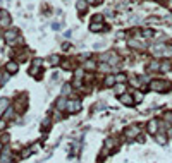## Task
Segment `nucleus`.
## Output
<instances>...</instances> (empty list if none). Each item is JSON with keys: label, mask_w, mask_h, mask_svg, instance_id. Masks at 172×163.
<instances>
[{"label": "nucleus", "mask_w": 172, "mask_h": 163, "mask_svg": "<svg viewBox=\"0 0 172 163\" xmlns=\"http://www.w3.org/2000/svg\"><path fill=\"white\" fill-rule=\"evenodd\" d=\"M71 91V88H69V86H64V93H65V94H67V93Z\"/></svg>", "instance_id": "obj_28"}, {"label": "nucleus", "mask_w": 172, "mask_h": 163, "mask_svg": "<svg viewBox=\"0 0 172 163\" xmlns=\"http://www.w3.org/2000/svg\"><path fill=\"white\" fill-rule=\"evenodd\" d=\"M0 24H2V26H9L10 24V17L9 16H4V17L0 19Z\"/></svg>", "instance_id": "obj_12"}, {"label": "nucleus", "mask_w": 172, "mask_h": 163, "mask_svg": "<svg viewBox=\"0 0 172 163\" xmlns=\"http://www.w3.org/2000/svg\"><path fill=\"white\" fill-rule=\"evenodd\" d=\"M101 0H93V4H100Z\"/></svg>", "instance_id": "obj_30"}, {"label": "nucleus", "mask_w": 172, "mask_h": 163, "mask_svg": "<svg viewBox=\"0 0 172 163\" xmlns=\"http://www.w3.org/2000/svg\"><path fill=\"white\" fill-rule=\"evenodd\" d=\"M157 127H158V124L155 122V120H152V122L148 124V132L155 134V132H157Z\"/></svg>", "instance_id": "obj_7"}, {"label": "nucleus", "mask_w": 172, "mask_h": 163, "mask_svg": "<svg viewBox=\"0 0 172 163\" xmlns=\"http://www.w3.org/2000/svg\"><path fill=\"white\" fill-rule=\"evenodd\" d=\"M124 89H126V86H124V84H119V86L115 88V91L119 93V94H124Z\"/></svg>", "instance_id": "obj_19"}, {"label": "nucleus", "mask_w": 172, "mask_h": 163, "mask_svg": "<svg viewBox=\"0 0 172 163\" xmlns=\"http://www.w3.org/2000/svg\"><path fill=\"white\" fill-rule=\"evenodd\" d=\"M9 158H10V154L7 153V151H5V153L2 154V158H0V162H2V163H5V162H7V160H9Z\"/></svg>", "instance_id": "obj_21"}, {"label": "nucleus", "mask_w": 172, "mask_h": 163, "mask_svg": "<svg viewBox=\"0 0 172 163\" xmlns=\"http://www.w3.org/2000/svg\"><path fill=\"white\" fill-rule=\"evenodd\" d=\"M134 96H136V102H141V94H140V93H136Z\"/></svg>", "instance_id": "obj_27"}, {"label": "nucleus", "mask_w": 172, "mask_h": 163, "mask_svg": "<svg viewBox=\"0 0 172 163\" xmlns=\"http://www.w3.org/2000/svg\"><path fill=\"white\" fill-rule=\"evenodd\" d=\"M0 16H2V14H0Z\"/></svg>", "instance_id": "obj_32"}, {"label": "nucleus", "mask_w": 172, "mask_h": 163, "mask_svg": "<svg viewBox=\"0 0 172 163\" xmlns=\"http://www.w3.org/2000/svg\"><path fill=\"white\" fill-rule=\"evenodd\" d=\"M126 136L131 139V137H138L140 136V129L138 127H131V129H126Z\"/></svg>", "instance_id": "obj_3"}, {"label": "nucleus", "mask_w": 172, "mask_h": 163, "mask_svg": "<svg viewBox=\"0 0 172 163\" xmlns=\"http://www.w3.org/2000/svg\"><path fill=\"white\" fill-rule=\"evenodd\" d=\"M90 29L91 31H95V33H98V31H101L103 29V24H98V22H93L90 26Z\"/></svg>", "instance_id": "obj_9"}, {"label": "nucleus", "mask_w": 172, "mask_h": 163, "mask_svg": "<svg viewBox=\"0 0 172 163\" xmlns=\"http://www.w3.org/2000/svg\"><path fill=\"white\" fill-rule=\"evenodd\" d=\"M115 144H117L115 139H107V141H105V146H107V148H112V146H115Z\"/></svg>", "instance_id": "obj_17"}, {"label": "nucleus", "mask_w": 172, "mask_h": 163, "mask_svg": "<svg viewBox=\"0 0 172 163\" xmlns=\"http://www.w3.org/2000/svg\"><path fill=\"white\" fill-rule=\"evenodd\" d=\"M150 88H152L153 91H165V89L169 88V84L165 81H153Z\"/></svg>", "instance_id": "obj_1"}, {"label": "nucleus", "mask_w": 172, "mask_h": 163, "mask_svg": "<svg viewBox=\"0 0 172 163\" xmlns=\"http://www.w3.org/2000/svg\"><path fill=\"white\" fill-rule=\"evenodd\" d=\"M4 129H5V122H4V120H0V131H4Z\"/></svg>", "instance_id": "obj_26"}, {"label": "nucleus", "mask_w": 172, "mask_h": 163, "mask_svg": "<svg viewBox=\"0 0 172 163\" xmlns=\"http://www.w3.org/2000/svg\"><path fill=\"white\" fill-rule=\"evenodd\" d=\"M165 120H169V122H172V112L165 113Z\"/></svg>", "instance_id": "obj_23"}, {"label": "nucleus", "mask_w": 172, "mask_h": 163, "mask_svg": "<svg viewBox=\"0 0 172 163\" xmlns=\"http://www.w3.org/2000/svg\"><path fill=\"white\" fill-rule=\"evenodd\" d=\"M160 67H162V71H163V72L171 71V64H169V62H165V64H162V65H160Z\"/></svg>", "instance_id": "obj_20"}, {"label": "nucleus", "mask_w": 172, "mask_h": 163, "mask_svg": "<svg viewBox=\"0 0 172 163\" xmlns=\"http://www.w3.org/2000/svg\"><path fill=\"white\" fill-rule=\"evenodd\" d=\"M0 149H2V143H0Z\"/></svg>", "instance_id": "obj_31"}, {"label": "nucleus", "mask_w": 172, "mask_h": 163, "mask_svg": "<svg viewBox=\"0 0 172 163\" xmlns=\"http://www.w3.org/2000/svg\"><path fill=\"white\" fill-rule=\"evenodd\" d=\"M115 81H117V77H115V76H109V77L105 79V86H112Z\"/></svg>", "instance_id": "obj_11"}, {"label": "nucleus", "mask_w": 172, "mask_h": 163, "mask_svg": "<svg viewBox=\"0 0 172 163\" xmlns=\"http://www.w3.org/2000/svg\"><path fill=\"white\" fill-rule=\"evenodd\" d=\"M148 67H150V71H157V69H160V64H158V62H155V60H153L152 64L148 65Z\"/></svg>", "instance_id": "obj_15"}, {"label": "nucleus", "mask_w": 172, "mask_h": 163, "mask_svg": "<svg viewBox=\"0 0 172 163\" xmlns=\"http://www.w3.org/2000/svg\"><path fill=\"white\" fill-rule=\"evenodd\" d=\"M76 7H78V10H84L86 9V2H84V0H79V2H78V4H76Z\"/></svg>", "instance_id": "obj_13"}, {"label": "nucleus", "mask_w": 172, "mask_h": 163, "mask_svg": "<svg viewBox=\"0 0 172 163\" xmlns=\"http://www.w3.org/2000/svg\"><path fill=\"white\" fill-rule=\"evenodd\" d=\"M17 36V29H10V31H7L5 33V40H9L10 43H12V40Z\"/></svg>", "instance_id": "obj_4"}, {"label": "nucleus", "mask_w": 172, "mask_h": 163, "mask_svg": "<svg viewBox=\"0 0 172 163\" xmlns=\"http://www.w3.org/2000/svg\"><path fill=\"white\" fill-rule=\"evenodd\" d=\"M64 107H65V100H64V98H60V100L57 102V108H64Z\"/></svg>", "instance_id": "obj_22"}, {"label": "nucleus", "mask_w": 172, "mask_h": 163, "mask_svg": "<svg viewBox=\"0 0 172 163\" xmlns=\"http://www.w3.org/2000/svg\"><path fill=\"white\" fill-rule=\"evenodd\" d=\"M121 102L124 103V105H132V96H129V94H121Z\"/></svg>", "instance_id": "obj_5"}, {"label": "nucleus", "mask_w": 172, "mask_h": 163, "mask_svg": "<svg viewBox=\"0 0 172 163\" xmlns=\"http://www.w3.org/2000/svg\"><path fill=\"white\" fill-rule=\"evenodd\" d=\"M7 71H9L10 74H14V72L17 71V64H16V62H9V64H7Z\"/></svg>", "instance_id": "obj_8"}, {"label": "nucleus", "mask_w": 172, "mask_h": 163, "mask_svg": "<svg viewBox=\"0 0 172 163\" xmlns=\"http://www.w3.org/2000/svg\"><path fill=\"white\" fill-rule=\"evenodd\" d=\"M59 62H60V59H59L57 55H53V57H52V59H50V64H52V65H57Z\"/></svg>", "instance_id": "obj_18"}, {"label": "nucleus", "mask_w": 172, "mask_h": 163, "mask_svg": "<svg viewBox=\"0 0 172 163\" xmlns=\"http://www.w3.org/2000/svg\"><path fill=\"white\" fill-rule=\"evenodd\" d=\"M129 46H132V48H140V50H141V48H145V46H146V45H143V43H138V41H129Z\"/></svg>", "instance_id": "obj_10"}, {"label": "nucleus", "mask_w": 172, "mask_h": 163, "mask_svg": "<svg viewBox=\"0 0 172 163\" xmlns=\"http://www.w3.org/2000/svg\"><path fill=\"white\" fill-rule=\"evenodd\" d=\"M86 67H88V69H95V64H93V62H86Z\"/></svg>", "instance_id": "obj_24"}, {"label": "nucleus", "mask_w": 172, "mask_h": 163, "mask_svg": "<svg viewBox=\"0 0 172 163\" xmlns=\"http://www.w3.org/2000/svg\"><path fill=\"white\" fill-rule=\"evenodd\" d=\"M7 107H9V100L7 98H2L0 100V115L4 113V110H7Z\"/></svg>", "instance_id": "obj_6"}, {"label": "nucleus", "mask_w": 172, "mask_h": 163, "mask_svg": "<svg viewBox=\"0 0 172 163\" xmlns=\"http://www.w3.org/2000/svg\"><path fill=\"white\" fill-rule=\"evenodd\" d=\"M115 77H117V81H124V79H126L124 74H119V76H115Z\"/></svg>", "instance_id": "obj_25"}, {"label": "nucleus", "mask_w": 172, "mask_h": 163, "mask_svg": "<svg viewBox=\"0 0 172 163\" xmlns=\"http://www.w3.org/2000/svg\"><path fill=\"white\" fill-rule=\"evenodd\" d=\"M33 151H35V148H28V149H24V153L21 154V158H28Z\"/></svg>", "instance_id": "obj_14"}, {"label": "nucleus", "mask_w": 172, "mask_h": 163, "mask_svg": "<svg viewBox=\"0 0 172 163\" xmlns=\"http://www.w3.org/2000/svg\"><path fill=\"white\" fill-rule=\"evenodd\" d=\"M4 79H5V76H4V74H0V84H4V82H2Z\"/></svg>", "instance_id": "obj_29"}, {"label": "nucleus", "mask_w": 172, "mask_h": 163, "mask_svg": "<svg viewBox=\"0 0 172 163\" xmlns=\"http://www.w3.org/2000/svg\"><path fill=\"white\" fill-rule=\"evenodd\" d=\"M67 112H71V113H74V112H78L79 108H81V105H79V102H74V100H71V102H67Z\"/></svg>", "instance_id": "obj_2"}, {"label": "nucleus", "mask_w": 172, "mask_h": 163, "mask_svg": "<svg viewBox=\"0 0 172 163\" xmlns=\"http://www.w3.org/2000/svg\"><path fill=\"white\" fill-rule=\"evenodd\" d=\"M157 141H158L160 144H165V143H167V139H165V136H163V134H157Z\"/></svg>", "instance_id": "obj_16"}]
</instances>
